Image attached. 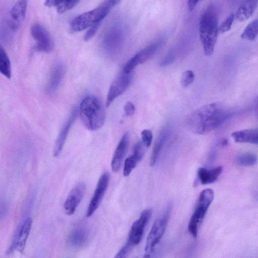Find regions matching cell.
<instances>
[{"label":"cell","instance_id":"obj_22","mask_svg":"<svg viewBox=\"0 0 258 258\" xmlns=\"http://www.w3.org/2000/svg\"><path fill=\"white\" fill-rule=\"evenodd\" d=\"M162 40H158L137 53L134 56L139 64L144 63L152 57L162 45Z\"/></svg>","mask_w":258,"mask_h":258},{"label":"cell","instance_id":"obj_28","mask_svg":"<svg viewBox=\"0 0 258 258\" xmlns=\"http://www.w3.org/2000/svg\"><path fill=\"white\" fill-rule=\"evenodd\" d=\"M195 79V74L191 70L185 71L181 77L180 83L181 86L187 87L192 83Z\"/></svg>","mask_w":258,"mask_h":258},{"label":"cell","instance_id":"obj_31","mask_svg":"<svg viewBox=\"0 0 258 258\" xmlns=\"http://www.w3.org/2000/svg\"><path fill=\"white\" fill-rule=\"evenodd\" d=\"M138 64L139 63L136 58L134 56L126 62L122 69V71L125 73H131Z\"/></svg>","mask_w":258,"mask_h":258},{"label":"cell","instance_id":"obj_25","mask_svg":"<svg viewBox=\"0 0 258 258\" xmlns=\"http://www.w3.org/2000/svg\"><path fill=\"white\" fill-rule=\"evenodd\" d=\"M258 36V17L251 22L244 29L241 38L248 41L254 40Z\"/></svg>","mask_w":258,"mask_h":258},{"label":"cell","instance_id":"obj_17","mask_svg":"<svg viewBox=\"0 0 258 258\" xmlns=\"http://www.w3.org/2000/svg\"><path fill=\"white\" fill-rule=\"evenodd\" d=\"M66 69L61 62L53 67L47 84L45 92L48 94L55 92L59 87L65 75Z\"/></svg>","mask_w":258,"mask_h":258},{"label":"cell","instance_id":"obj_36","mask_svg":"<svg viewBox=\"0 0 258 258\" xmlns=\"http://www.w3.org/2000/svg\"><path fill=\"white\" fill-rule=\"evenodd\" d=\"M255 113L256 117L258 118V97L256 99L255 104Z\"/></svg>","mask_w":258,"mask_h":258},{"label":"cell","instance_id":"obj_11","mask_svg":"<svg viewBox=\"0 0 258 258\" xmlns=\"http://www.w3.org/2000/svg\"><path fill=\"white\" fill-rule=\"evenodd\" d=\"M86 189V184L81 182L77 183L69 193L63 205L65 213L73 215L82 201Z\"/></svg>","mask_w":258,"mask_h":258},{"label":"cell","instance_id":"obj_33","mask_svg":"<svg viewBox=\"0 0 258 258\" xmlns=\"http://www.w3.org/2000/svg\"><path fill=\"white\" fill-rule=\"evenodd\" d=\"M124 111L126 116H131L135 112V106L131 102H127L124 106Z\"/></svg>","mask_w":258,"mask_h":258},{"label":"cell","instance_id":"obj_29","mask_svg":"<svg viewBox=\"0 0 258 258\" xmlns=\"http://www.w3.org/2000/svg\"><path fill=\"white\" fill-rule=\"evenodd\" d=\"M234 17L233 13L230 14L219 26V32L225 33L228 31L231 27Z\"/></svg>","mask_w":258,"mask_h":258},{"label":"cell","instance_id":"obj_4","mask_svg":"<svg viewBox=\"0 0 258 258\" xmlns=\"http://www.w3.org/2000/svg\"><path fill=\"white\" fill-rule=\"evenodd\" d=\"M120 1L105 0L97 8L78 15L71 22V29L75 32L82 31L101 22Z\"/></svg>","mask_w":258,"mask_h":258},{"label":"cell","instance_id":"obj_18","mask_svg":"<svg viewBox=\"0 0 258 258\" xmlns=\"http://www.w3.org/2000/svg\"><path fill=\"white\" fill-rule=\"evenodd\" d=\"M235 142L258 145V128L236 131L231 134Z\"/></svg>","mask_w":258,"mask_h":258},{"label":"cell","instance_id":"obj_9","mask_svg":"<svg viewBox=\"0 0 258 258\" xmlns=\"http://www.w3.org/2000/svg\"><path fill=\"white\" fill-rule=\"evenodd\" d=\"M122 71L115 79L109 88L106 97V106L109 107L113 101L121 95L130 85L132 75Z\"/></svg>","mask_w":258,"mask_h":258},{"label":"cell","instance_id":"obj_12","mask_svg":"<svg viewBox=\"0 0 258 258\" xmlns=\"http://www.w3.org/2000/svg\"><path fill=\"white\" fill-rule=\"evenodd\" d=\"M32 224L31 217H28L22 224L16 237L7 250V254H9L17 250L22 253L25 249L26 241L29 235Z\"/></svg>","mask_w":258,"mask_h":258},{"label":"cell","instance_id":"obj_15","mask_svg":"<svg viewBox=\"0 0 258 258\" xmlns=\"http://www.w3.org/2000/svg\"><path fill=\"white\" fill-rule=\"evenodd\" d=\"M147 147L142 141H139L134 146L133 154L126 159L123 167V174L124 176H128L133 170L143 159Z\"/></svg>","mask_w":258,"mask_h":258},{"label":"cell","instance_id":"obj_2","mask_svg":"<svg viewBox=\"0 0 258 258\" xmlns=\"http://www.w3.org/2000/svg\"><path fill=\"white\" fill-rule=\"evenodd\" d=\"M218 32L217 13L213 6H210L203 12L199 23L200 37L206 55L213 53Z\"/></svg>","mask_w":258,"mask_h":258},{"label":"cell","instance_id":"obj_1","mask_svg":"<svg viewBox=\"0 0 258 258\" xmlns=\"http://www.w3.org/2000/svg\"><path fill=\"white\" fill-rule=\"evenodd\" d=\"M233 115L228 107L218 102L204 105L188 116L187 124L195 134L203 135L217 130L226 122Z\"/></svg>","mask_w":258,"mask_h":258},{"label":"cell","instance_id":"obj_19","mask_svg":"<svg viewBox=\"0 0 258 258\" xmlns=\"http://www.w3.org/2000/svg\"><path fill=\"white\" fill-rule=\"evenodd\" d=\"M222 171V166H218L211 169L200 167L197 171L198 177L202 184H210L217 180Z\"/></svg>","mask_w":258,"mask_h":258},{"label":"cell","instance_id":"obj_35","mask_svg":"<svg viewBox=\"0 0 258 258\" xmlns=\"http://www.w3.org/2000/svg\"><path fill=\"white\" fill-rule=\"evenodd\" d=\"M199 0H187V7L189 12L192 11Z\"/></svg>","mask_w":258,"mask_h":258},{"label":"cell","instance_id":"obj_27","mask_svg":"<svg viewBox=\"0 0 258 258\" xmlns=\"http://www.w3.org/2000/svg\"><path fill=\"white\" fill-rule=\"evenodd\" d=\"M257 161V156L251 153H242L237 157V162L241 166H252L255 165Z\"/></svg>","mask_w":258,"mask_h":258},{"label":"cell","instance_id":"obj_14","mask_svg":"<svg viewBox=\"0 0 258 258\" xmlns=\"http://www.w3.org/2000/svg\"><path fill=\"white\" fill-rule=\"evenodd\" d=\"M77 111V109L76 108L72 110L69 117L61 128L58 135L53 148V155L54 157H58L62 150L71 126L76 120L78 113Z\"/></svg>","mask_w":258,"mask_h":258},{"label":"cell","instance_id":"obj_21","mask_svg":"<svg viewBox=\"0 0 258 258\" xmlns=\"http://www.w3.org/2000/svg\"><path fill=\"white\" fill-rule=\"evenodd\" d=\"M27 7V0L17 1L10 12L13 22L18 25L24 20L26 16Z\"/></svg>","mask_w":258,"mask_h":258},{"label":"cell","instance_id":"obj_20","mask_svg":"<svg viewBox=\"0 0 258 258\" xmlns=\"http://www.w3.org/2000/svg\"><path fill=\"white\" fill-rule=\"evenodd\" d=\"M258 6V0H244L237 9L235 17L240 21H244L250 18Z\"/></svg>","mask_w":258,"mask_h":258},{"label":"cell","instance_id":"obj_8","mask_svg":"<svg viewBox=\"0 0 258 258\" xmlns=\"http://www.w3.org/2000/svg\"><path fill=\"white\" fill-rule=\"evenodd\" d=\"M31 34L36 41L34 47L35 51L48 53L52 51L53 43L51 36L47 30L42 25L36 23L32 25Z\"/></svg>","mask_w":258,"mask_h":258},{"label":"cell","instance_id":"obj_34","mask_svg":"<svg viewBox=\"0 0 258 258\" xmlns=\"http://www.w3.org/2000/svg\"><path fill=\"white\" fill-rule=\"evenodd\" d=\"M174 60V55L172 53H169L161 62V66H166L171 64Z\"/></svg>","mask_w":258,"mask_h":258},{"label":"cell","instance_id":"obj_5","mask_svg":"<svg viewBox=\"0 0 258 258\" xmlns=\"http://www.w3.org/2000/svg\"><path fill=\"white\" fill-rule=\"evenodd\" d=\"M214 191L211 188L205 189L200 194L195 209L188 225L189 233L195 238L197 236L199 227L214 199Z\"/></svg>","mask_w":258,"mask_h":258},{"label":"cell","instance_id":"obj_30","mask_svg":"<svg viewBox=\"0 0 258 258\" xmlns=\"http://www.w3.org/2000/svg\"><path fill=\"white\" fill-rule=\"evenodd\" d=\"M142 141L145 145L147 148L151 146L152 139L153 134L151 130L145 129L141 132Z\"/></svg>","mask_w":258,"mask_h":258},{"label":"cell","instance_id":"obj_32","mask_svg":"<svg viewBox=\"0 0 258 258\" xmlns=\"http://www.w3.org/2000/svg\"><path fill=\"white\" fill-rule=\"evenodd\" d=\"M100 23L101 22H98L91 26L90 28L88 30L84 36V39L85 41H89L95 35Z\"/></svg>","mask_w":258,"mask_h":258},{"label":"cell","instance_id":"obj_23","mask_svg":"<svg viewBox=\"0 0 258 258\" xmlns=\"http://www.w3.org/2000/svg\"><path fill=\"white\" fill-rule=\"evenodd\" d=\"M169 128H164L158 136L153 148L150 158V165L153 166L158 159L160 153L169 135Z\"/></svg>","mask_w":258,"mask_h":258},{"label":"cell","instance_id":"obj_16","mask_svg":"<svg viewBox=\"0 0 258 258\" xmlns=\"http://www.w3.org/2000/svg\"><path fill=\"white\" fill-rule=\"evenodd\" d=\"M129 133H125L120 139L114 151L111 163L112 171L116 173L120 169L129 143Z\"/></svg>","mask_w":258,"mask_h":258},{"label":"cell","instance_id":"obj_3","mask_svg":"<svg viewBox=\"0 0 258 258\" xmlns=\"http://www.w3.org/2000/svg\"><path fill=\"white\" fill-rule=\"evenodd\" d=\"M79 113L83 123L90 131L98 130L104 123V106L100 100L95 96L88 95L82 100Z\"/></svg>","mask_w":258,"mask_h":258},{"label":"cell","instance_id":"obj_26","mask_svg":"<svg viewBox=\"0 0 258 258\" xmlns=\"http://www.w3.org/2000/svg\"><path fill=\"white\" fill-rule=\"evenodd\" d=\"M0 72L7 79L11 77V66L9 58L4 48H0Z\"/></svg>","mask_w":258,"mask_h":258},{"label":"cell","instance_id":"obj_24","mask_svg":"<svg viewBox=\"0 0 258 258\" xmlns=\"http://www.w3.org/2000/svg\"><path fill=\"white\" fill-rule=\"evenodd\" d=\"M80 0H45L44 5L47 7H54L58 13L61 14L72 9Z\"/></svg>","mask_w":258,"mask_h":258},{"label":"cell","instance_id":"obj_10","mask_svg":"<svg viewBox=\"0 0 258 258\" xmlns=\"http://www.w3.org/2000/svg\"><path fill=\"white\" fill-rule=\"evenodd\" d=\"M109 178V173L107 171L104 172L100 177L87 209V217L91 216L98 209L108 186Z\"/></svg>","mask_w":258,"mask_h":258},{"label":"cell","instance_id":"obj_13","mask_svg":"<svg viewBox=\"0 0 258 258\" xmlns=\"http://www.w3.org/2000/svg\"><path fill=\"white\" fill-rule=\"evenodd\" d=\"M90 237L89 229L85 226H79L74 229L70 234L67 243L73 249H80L87 244Z\"/></svg>","mask_w":258,"mask_h":258},{"label":"cell","instance_id":"obj_6","mask_svg":"<svg viewBox=\"0 0 258 258\" xmlns=\"http://www.w3.org/2000/svg\"><path fill=\"white\" fill-rule=\"evenodd\" d=\"M171 210V205H169L164 213L154 223L147 238L145 248V257L150 256L162 239L167 226Z\"/></svg>","mask_w":258,"mask_h":258},{"label":"cell","instance_id":"obj_7","mask_svg":"<svg viewBox=\"0 0 258 258\" xmlns=\"http://www.w3.org/2000/svg\"><path fill=\"white\" fill-rule=\"evenodd\" d=\"M152 214V209H146L141 213L140 218L133 223L127 241L123 245L128 251H131L142 240L145 228Z\"/></svg>","mask_w":258,"mask_h":258}]
</instances>
